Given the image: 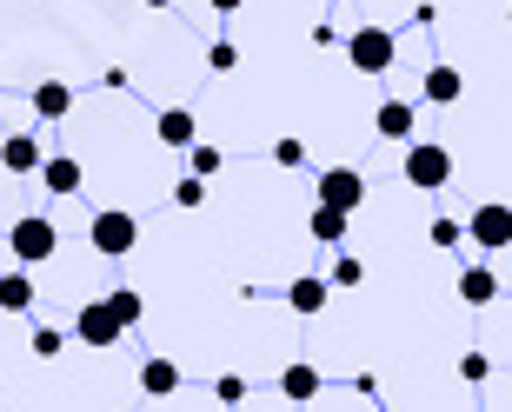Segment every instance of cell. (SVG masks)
Listing matches in <instances>:
<instances>
[{"label":"cell","mask_w":512,"mask_h":412,"mask_svg":"<svg viewBox=\"0 0 512 412\" xmlns=\"http://www.w3.org/2000/svg\"><path fill=\"white\" fill-rule=\"evenodd\" d=\"M120 333H133L127 326V313H120L114 306V293H107V300H94V306H80V319H74V339L80 346H120Z\"/></svg>","instance_id":"cell-1"},{"label":"cell","mask_w":512,"mask_h":412,"mask_svg":"<svg viewBox=\"0 0 512 412\" xmlns=\"http://www.w3.org/2000/svg\"><path fill=\"white\" fill-rule=\"evenodd\" d=\"M446 180H453V153L439 147V140H413V147H406V187L439 193Z\"/></svg>","instance_id":"cell-2"},{"label":"cell","mask_w":512,"mask_h":412,"mask_svg":"<svg viewBox=\"0 0 512 412\" xmlns=\"http://www.w3.org/2000/svg\"><path fill=\"white\" fill-rule=\"evenodd\" d=\"M7 246H14V260H20V266H40V260H54V246H60V226L47 220V213H27V220H14V233H7Z\"/></svg>","instance_id":"cell-3"},{"label":"cell","mask_w":512,"mask_h":412,"mask_svg":"<svg viewBox=\"0 0 512 412\" xmlns=\"http://www.w3.org/2000/svg\"><path fill=\"white\" fill-rule=\"evenodd\" d=\"M393 34H386V27H353V34H346V60H353V74H386V67H393Z\"/></svg>","instance_id":"cell-4"},{"label":"cell","mask_w":512,"mask_h":412,"mask_svg":"<svg viewBox=\"0 0 512 412\" xmlns=\"http://www.w3.org/2000/svg\"><path fill=\"white\" fill-rule=\"evenodd\" d=\"M87 240H94V253L120 260V253H133V240H140V220H133V213H120V206H107V213H94Z\"/></svg>","instance_id":"cell-5"},{"label":"cell","mask_w":512,"mask_h":412,"mask_svg":"<svg viewBox=\"0 0 512 412\" xmlns=\"http://www.w3.org/2000/svg\"><path fill=\"white\" fill-rule=\"evenodd\" d=\"M466 240L486 246V253H506V246H512V206L506 200H486L473 220H466Z\"/></svg>","instance_id":"cell-6"},{"label":"cell","mask_w":512,"mask_h":412,"mask_svg":"<svg viewBox=\"0 0 512 412\" xmlns=\"http://www.w3.org/2000/svg\"><path fill=\"white\" fill-rule=\"evenodd\" d=\"M320 200L340 206V213H353V206L366 200V173H360V167H326V173H320Z\"/></svg>","instance_id":"cell-7"},{"label":"cell","mask_w":512,"mask_h":412,"mask_svg":"<svg viewBox=\"0 0 512 412\" xmlns=\"http://www.w3.org/2000/svg\"><path fill=\"white\" fill-rule=\"evenodd\" d=\"M40 160H47V153H40L34 133H7V140H0V167L7 173H40Z\"/></svg>","instance_id":"cell-8"},{"label":"cell","mask_w":512,"mask_h":412,"mask_svg":"<svg viewBox=\"0 0 512 412\" xmlns=\"http://www.w3.org/2000/svg\"><path fill=\"white\" fill-rule=\"evenodd\" d=\"M326 300H333V280H320V273H306V280H293V286H286V306H293L300 319H313Z\"/></svg>","instance_id":"cell-9"},{"label":"cell","mask_w":512,"mask_h":412,"mask_svg":"<svg viewBox=\"0 0 512 412\" xmlns=\"http://www.w3.org/2000/svg\"><path fill=\"white\" fill-rule=\"evenodd\" d=\"M419 94L433 100V107H453V100L466 94V74H459V67H426V80H419Z\"/></svg>","instance_id":"cell-10"},{"label":"cell","mask_w":512,"mask_h":412,"mask_svg":"<svg viewBox=\"0 0 512 412\" xmlns=\"http://www.w3.org/2000/svg\"><path fill=\"white\" fill-rule=\"evenodd\" d=\"M80 180H87V173H80V160H67V153L40 160V187H47V193H60V200H67V193H80Z\"/></svg>","instance_id":"cell-11"},{"label":"cell","mask_w":512,"mask_h":412,"mask_svg":"<svg viewBox=\"0 0 512 412\" xmlns=\"http://www.w3.org/2000/svg\"><path fill=\"white\" fill-rule=\"evenodd\" d=\"M459 300L466 306H493L499 300V273L493 266H466V273H459Z\"/></svg>","instance_id":"cell-12"},{"label":"cell","mask_w":512,"mask_h":412,"mask_svg":"<svg viewBox=\"0 0 512 412\" xmlns=\"http://www.w3.org/2000/svg\"><path fill=\"white\" fill-rule=\"evenodd\" d=\"M34 113L40 120H67V113H74V87H67V80H40L34 87Z\"/></svg>","instance_id":"cell-13"},{"label":"cell","mask_w":512,"mask_h":412,"mask_svg":"<svg viewBox=\"0 0 512 412\" xmlns=\"http://www.w3.org/2000/svg\"><path fill=\"white\" fill-rule=\"evenodd\" d=\"M373 127H380V140H413V100H380Z\"/></svg>","instance_id":"cell-14"},{"label":"cell","mask_w":512,"mask_h":412,"mask_svg":"<svg viewBox=\"0 0 512 412\" xmlns=\"http://www.w3.org/2000/svg\"><path fill=\"white\" fill-rule=\"evenodd\" d=\"M140 393H147V399L180 393V366H173V359H147V366H140Z\"/></svg>","instance_id":"cell-15"},{"label":"cell","mask_w":512,"mask_h":412,"mask_svg":"<svg viewBox=\"0 0 512 412\" xmlns=\"http://www.w3.org/2000/svg\"><path fill=\"white\" fill-rule=\"evenodd\" d=\"M346 220H353V213H340V206H313V220H306V233H313V240H320V246H340L346 240Z\"/></svg>","instance_id":"cell-16"},{"label":"cell","mask_w":512,"mask_h":412,"mask_svg":"<svg viewBox=\"0 0 512 412\" xmlns=\"http://www.w3.org/2000/svg\"><path fill=\"white\" fill-rule=\"evenodd\" d=\"M153 133H160L167 147H193V113L187 107H167L160 120H153Z\"/></svg>","instance_id":"cell-17"},{"label":"cell","mask_w":512,"mask_h":412,"mask_svg":"<svg viewBox=\"0 0 512 412\" xmlns=\"http://www.w3.org/2000/svg\"><path fill=\"white\" fill-rule=\"evenodd\" d=\"M34 306V280L27 273H0V313H27Z\"/></svg>","instance_id":"cell-18"},{"label":"cell","mask_w":512,"mask_h":412,"mask_svg":"<svg viewBox=\"0 0 512 412\" xmlns=\"http://www.w3.org/2000/svg\"><path fill=\"white\" fill-rule=\"evenodd\" d=\"M280 393L286 399H320V373L300 359V366H286V373H280Z\"/></svg>","instance_id":"cell-19"},{"label":"cell","mask_w":512,"mask_h":412,"mask_svg":"<svg viewBox=\"0 0 512 412\" xmlns=\"http://www.w3.org/2000/svg\"><path fill=\"white\" fill-rule=\"evenodd\" d=\"M207 67H213V74H233V67H240V47H233V40H213V47H207Z\"/></svg>","instance_id":"cell-20"},{"label":"cell","mask_w":512,"mask_h":412,"mask_svg":"<svg viewBox=\"0 0 512 412\" xmlns=\"http://www.w3.org/2000/svg\"><path fill=\"white\" fill-rule=\"evenodd\" d=\"M173 206H207V180H200V173H187V180L173 187Z\"/></svg>","instance_id":"cell-21"},{"label":"cell","mask_w":512,"mask_h":412,"mask_svg":"<svg viewBox=\"0 0 512 412\" xmlns=\"http://www.w3.org/2000/svg\"><path fill=\"white\" fill-rule=\"evenodd\" d=\"M220 167H227V153H220V147H193V173H200V180H213Z\"/></svg>","instance_id":"cell-22"},{"label":"cell","mask_w":512,"mask_h":412,"mask_svg":"<svg viewBox=\"0 0 512 412\" xmlns=\"http://www.w3.org/2000/svg\"><path fill=\"white\" fill-rule=\"evenodd\" d=\"M366 280V266L353 260V253H340V260H333V286H360Z\"/></svg>","instance_id":"cell-23"},{"label":"cell","mask_w":512,"mask_h":412,"mask_svg":"<svg viewBox=\"0 0 512 412\" xmlns=\"http://www.w3.org/2000/svg\"><path fill=\"white\" fill-rule=\"evenodd\" d=\"M426 240H433V246H459V240H466V226H459V220H433V226H426Z\"/></svg>","instance_id":"cell-24"},{"label":"cell","mask_w":512,"mask_h":412,"mask_svg":"<svg viewBox=\"0 0 512 412\" xmlns=\"http://www.w3.org/2000/svg\"><path fill=\"white\" fill-rule=\"evenodd\" d=\"M60 346H67V339H60L54 326H40V333H34V353H40V359H60Z\"/></svg>","instance_id":"cell-25"},{"label":"cell","mask_w":512,"mask_h":412,"mask_svg":"<svg viewBox=\"0 0 512 412\" xmlns=\"http://www.w3.org/2000/svg\"><path fill=\"white\" fill-rule=\"evenodd\" d=\"M273 160H280V167H306V147H300V140H280V147H273Z\"/></svg>","instance_id":"cell-26"},{"label":"cell","mask_w":512,"mask_h":412,"mask_svg":"<svg viewBox=\"0 0 512 412\" xmlns=\"http://www.w3.org/2000/svg\"><path fill=\"white\" fill-rule=\"evenodd\" d=\"M459 379H466V386H479V379H486V353H466V359H459Z\"/></svg>","instance_id":"cell-27"},{"label":"cell","mask_w":512,"mask_h":412,"mask_svg":"<svg viewBox=\"0 0 512 412\" xmlns=\"http://www.w3.org/2000/svg\"><path fill=\"white\" fill-rule=\"evenodd\" d=\"M114 306L127 313V326H140V293H133V286H120V293H114Z\"/></svg>","instance_id":"cell-28"},{"label":"cell","mask_w":512,"mask_h":412,"mask_svg":"<svg viewBox=\"0 0 512 412\" xmlns=\"http://www.w3.org/2000/svg\"><path fill=\"white\" fill-rule=\"evenodd\" d=\"M213 393H220V399H247V379L227 373V379H213Z\"/></svg>","instance_id":"cell-29"},{"label":"cell","mask_w":512,"mask_h":412,"mask_svg":"<svg viewBox=\"0 0 512 412\" xmlns=\"http://www.w3.org/2000/svg\"><path fill=\"white\" fill-rule=\"evenodd\" d=\"M213 14H240V7H247V0H207Z\"/></svg>","instance_id":"cell-30"},{"label":"cell","mask_w":512,"mask_h":412,"mask_svg":"<svg viewBox=\"0 0 512 412\" xmlns=\"http://www.w3.org/2000/svg\"><path fill=\"white\" fill-rule=\"evenodd\" d=\"M147 7H173V0H147Z\"/></svg>","instance_id":"cell-31"}]
</instances>
